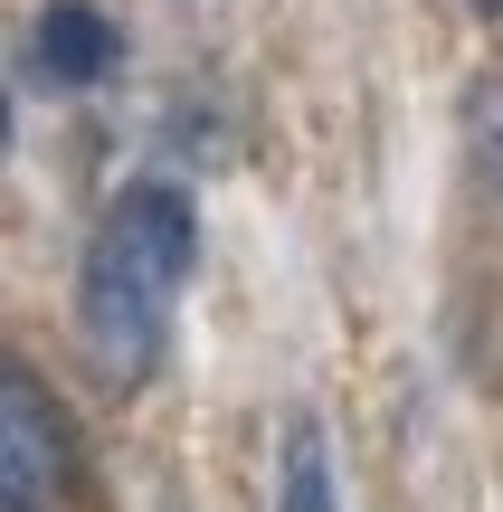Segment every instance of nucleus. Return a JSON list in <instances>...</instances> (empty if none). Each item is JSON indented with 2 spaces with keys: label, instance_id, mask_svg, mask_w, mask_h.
I'll return each mask as SVG.
<instances>
[{
  "label": "nucleus",
  "instance_id": "nucleus-2",
  "mask_svg": "<svg viewBox=\"0 0 503 512\" xmlns=\"http://www.w3.org/2000/svg\"><path fill=\"white\" fill-rule=\"evenodd\" d=\"M57 475H67V437H57V408L29 370L0 380V512H48Z\"/></svg>",
  "mask_w": 503,
  "mask_h": 512
},
{
  "label": "nucleus",
  "instance_id": "nucleus-6",
  "mask_svg": "<svg viewBox=\"0 0 503 512\" xmlns=\"http://www.w3.org/2000/svg\"><path fill=\"white\" fill-rule=\"evenodd\" d=\"M475 10H494V19H503V0H475Z\"/></svg>",
  "mask_w": 503,
  "mask_h": 512
},
{
  "label": "nucleus",
  "instance_id": "nucleus-4",
  "mask_svg": "<svg viewBox=\"0 0 503 512\" xmlns=\"http://www.w3.org/2000/svg\"><path fill=\"white\" fill-rule=\"evenodd\" d=\"M276 512H342L333 503V456H323V427H285V465H276Z\"/></svg>",
  "mask_w": 503,
  "mask_h": 512
},
{
  "label": "nucleus",
  "instance_id": "nucleus-1",
  "mask_svg": "<svg viewBox=\"0 0 503 512\" xmlns=\"http://www.w3.org/2000/svg\"><path fill=\"white\" fill-rule=\"evenodd\" d=\"M190 256H200V209L171 181H133L124 200L105 209L86 247V285H76V323H86V351L114 370V380H143L152 351H162V313L181 294Z\"/></svg>",
  "mask_w": 503,
  "mask_h": 512
},
{
  "label": "nucleus",
  "instance_id": "nucleus-5",
  "mask_svg": "<svg viewBox=\"0 0 503 512\" xmlns=\"http://www.w3.org/2000/svg\"><path fill=\"white\" fill-rule=\"evenodd\" d=\"M475 133H485V171L503 181V86H485V95H475Z\"/></svg>",
  "mask_w": 503,
  "mask_h": 512
},
{
  "label": "nucleus",
  "instance_id": "nucleus-3",
  "mask_svg": "<svg viewBox=\"0 0 503 512\" xmlns=\"http://www.w3.org/2000/svg\"><path fill=\"white\" fill-rule=\"evenodd\" d=\"M114 57H124V29L95 0H48L29 29V76H48V86H105Z\"/></svg>",
  "mask_w": 503,
  "mask_h": 512
}]
</instances>
